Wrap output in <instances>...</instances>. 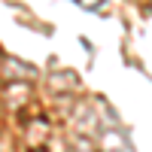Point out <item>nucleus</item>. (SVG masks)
Instances as JSON below:
<instances>
[{
	"instance_id": "1",
	"label": "nucleus",
	"mask_w": 152,
	"mask_h": 152,
	"mask_svg": "<svg viewBox=\"0 0 152 152\" xmlns=\"http://www.w3.org/2000/svg\"><path fill=\"white\" fill-rule=\"evenodd\" d=\"M97 152H134L131 137L122 125H100L97 131Z\"/></svg>"
}]
</instances>
